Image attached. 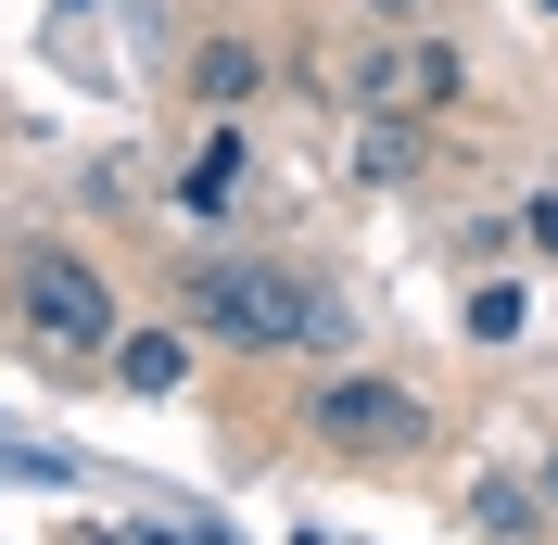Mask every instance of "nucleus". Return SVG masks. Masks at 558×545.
<instances>
[{
  "label": "nucleus",
  "mask_w": 558,
  "mask_h": 545,
  "mask_svg": "<svg viewBox=\"0 0 558 545\" xmlns=\"http://www.w3.org/2000/svg\"><path fill=\"white\" fill-rule=\"evenodd\" d=\"M355 13H368V26H418V13H432V0H355Z\"/></svg>",
  "instance_id": "9d476101"
},
{
  "label": "nucleus",
  "mask_w": 558,
  "mask_h": 545,
  "mask_svg": "<svg viewBox=\"0 0 558 545\" xmlns=\"http://www.w3.org/2000/svg\"><path fill=\"white\" fill-rule=\"evenodd\" d=\"M254 89H267V51H254V38H204V51H191V102L204 114H242Z\"/></svg>",
  "instance_id": "39448f33"
},
{
  "label": "nucleus",
  "mask_w": 558,
  "mask_h": 545,
  "mask_svg": "<svg viewBox=\"0 0 558 545\" xmlns=\"http://www.w3.org/2000/svg\"><path fill=\"white\" fill-rule=\"evenodd\" d=\"M470 520H483L495 545H533V533H546V495L508 482V470H483V482H470Z\"/></svg>",
  "instance_id": "0eeeda50"
},
{
  "label": "nucleus",
  "mask_w": 558,
  "mask_h": 545,
  "mask_svg": "<svg viewBox=\"0 0 558 545\" xmlns=\"http://www.w3.org/2000/svg\"><path fill=\"white\" fill-rule=\"evenodd\" d=\"M533 495H546V520H558V457H546V470H533Z\"/></svg>",
  "instance_id": "9b49d317"
},
{
  "label": "nucleus",
  "mask_w": 558,
  "mask_h": 545,
  "mask_svg": "<svg viewBox=\"0 0 558 545\" xmlns=\"http://www.w3.org/2000/svg\"><path fill=\"white\" fill-rule=\"evenodd\" d=\"M521 241H533V254H558V191H533V204H521Z\"/></svg>",
  "instance_id": "1a4fd4ad"
},
{
  "label": "nucleus",
  "mask_w": 558,
  "mask_h": 545,
  "mask_svg": "<svg viewBox=\"0 0 558 545\" xmlns=\"http://www.w3.org/2000/svg\"><path fill=\"white\" fill-rule=\"evenodd\" d=\"M521 292H508V279H483V292H470V305H457V330H470V342H521Z\"/></svg>",
  "instance_id": "6e6552de"
},
{
  "label": "nucleus",
  "mask_w": 558,
  "mask_h": 545,
  "mask_svg": "<svg viewBox=\"0 0 558 545\" xmlns=\"http://www.w3.org/2000/svg\"><path fill=\"white\" fill-rule=\"evenodd\" d=\"M457 89H470V51L432 26H381L368 51H355V114H393V128H432V114H457Z\"/></svg>",
  "instance_id": "20e7f679"
},
{
  "label": "nucleus",
  "mask_w": 558,
  "mask_h": 545,
  "mask_svg": "<svg viewBox=\"0 0 558 545\" xmlns=\"http://www.w3.org/2000/svg\"><path fill=\"white\" fill-rule=\"evenodd\" d=\"M305 432H317V457L393 470V457L432 444V407H418L407 380H381V368H343V380H317V393H305Z\"/></svg>",
  "instance_id": "7ed1b4c3"
},
{
  "label": "nucleus",
  "mask_w": 558,
  "mask_h": 545,
  "mask_svg": "<svg viewBox=\"0 0 558 545\" xmlns=\"http://www.w3.org/2000/svg\"><path fill=\"white\" fill-rule=\"evenodd\" d=\"M178 317L204 342H229V355H292V342H330L343 317H330V292L292 267H267V254H204V267L178 279Z\"/></svg>",
  "instance_id": "f257e3e1"
},
{
  "label": "nucleus",
  "mask_w": 558,
  "mask_h": 545,
  "mask_svg": "<svg viewBox=\"0 0 558 545\" xmlns=\"http://www.w3.org/2000/svg\"><path fill=\"white\" fill-rule=\"evenodd\" d=\"M128 393H178L191 380V330H114V355H102Z\"/></svg>",
  "instance_id": "423d86ee"
},
{
  "label": "nucleus",
  "mask_w": 558,
  "mask_h": 545,
  "mask_svg": "<svg viewBox=\"0 0 558 545\" xmlns=\"http://www.w3.org/2000/svg\"><path fill=\"white\" fill-rule=\"evenodd\" d=\"M546 13H558V0H546Z\"/></svg>",
  "instance_id": "f8f14e48"
},
{
  "label": "nucleus",
  "mask_w": 558,
  "mask_h": 545,
  "mask_svg": "<svg viewBox=\"0 0 558 545\" xmlns=\"http://www.w3.org/2000/svg\"><path fill=\"white\" fill-rule=\"evenodd\" d=\"M13 317H26V342L51 355V368H102L114 355V292H102V267L89 254H64V241H38L26 267H13Z\"/></svg>",
  "instance_id": "f03ea898"
}]
</instances>
